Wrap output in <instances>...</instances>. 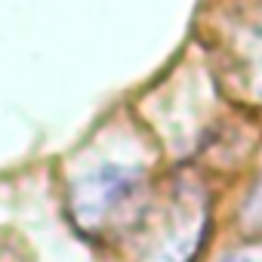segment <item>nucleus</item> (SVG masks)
Segmentation results:
<instances>
[{
	"label": "nucleus",
	"mask_w": 262,
	"mask_h": 262,
	"mask_svg": "<svg viewBox=\"0 0 262 262\" xmlns=\"http://www.w3.org/2000/svg\"><path fill=\"white\" fill-rule=\"evenodd\" d=\"M151 204L148 194V167L105 161L74 179L68 207L80 231L111 234L136 228Z\"/></svg>",
	"instance_id": "nucleus-1"
},
{
	"label": "nucleus",
	"mask_w": 262,
	"mask_h": 262,
	"mask_svg": "<svg viewBox=\"0 0 262 262\" xmlns=\"http://www.w3.org/2000/svg\"><path fill=\"white\" fill-rule=\"evenodd\" d=\"M136 228H142L136 262H194L213 231L210 191L198 182H179L161 210L148 204Z\"/></svg>",
	"instance_id": "nucleus-2"
},
{
	"label": "nucleus",
	"mask_w": 262,
	"mask_h": 262,
	"mask_svg": "<svg viewBox=\"0 0 262 262\" xmlns=\"http://www.w3.org/2000/svg\"><path fill=\"white\" fill-rule=\"evenodd\" d=\"M222 56L234 93L244 102L262 105V0L237 4L225 28Z\"/></svg>",
	"instance_id": "nucleus-3"
},
{
	"label": "nucleus",
	"mask_w": 262,
	"mask_h": 262,
	"mask_svg": "<svg viewBox=\"0 0 262 262\" xmlns=\"http://www.w3.org/2000/svg\"><path fill=\"white\" fill-rule=\"evenodd\" d=\"M237 222L247 234L262 237V170L253 176V182L244 191V201L237 204Z\"/></svg>",
	"instance_id": "nucleus-4"
},
{
	"label": "nucleus",
	"mask_w": 262,
	"mask_h": 262,
	"mask_svg": "<svg viewBox=\"0 0 262 262\" xmlns=\"http://www.w3.org/2000/svg\"><path fill=\"white\" fill-rule=\"evenodd\" d=\"M216 262H259V259H253V256H250V253H244V250H231V253L219 256Z\"/></svg>",
	"instance_id": "nucleus-5"
}]
</instances>
